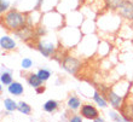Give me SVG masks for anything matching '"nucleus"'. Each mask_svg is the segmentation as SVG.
Returning a JSON list of instances; mask_svg holds the SVG:
<instances>
[{
	"label": "nucleus",
	"instance_id": "dca6fc26",
	"mask_svg": "<svg viewBox=\"0 0 133 122\" xmlns=\"http://www.w3.org/2000/svg\"><path fill=\"white\" fill-rule=\"evenodd\" d=\"M25 79H27V84H28L30 87L34 88V90H36L38 92H41L44 81L38 76V74L36 73H29Z\"/></svg>",
	"mask_w": 133,
	"mask_h": 122
},
{
	"label": "nucleus",
	"instance_id": "f8f14e48",
	"mask_svg": "<svg viewBox=\"0 0 133 122\" xmlns=\"http://www.w3.org/2000/svg\"><path fill=\"white\" fill-rule=\"evenodd\" d=\"M25 13H27V24L28 25H30L33 28H36L38 25L41 24L44 12L40 9H34V10L25 12Z\"/></svg>",
	"mask_w": 133,
	"mask_h": 122
},
{
	"label": "nucleus",
	"instance_id": "6ab92c4d",
	"mask_svg": "<svg viewBox=\"0 0 133 122\" xmlns=\"http://www.w3.org/2000/svg\"><path fill=\"white\" fill-rule=\"evenodd\" d=\"M58 4H59V0H39V9L45 13L49 11L57 10Z\"/></svg>",
	"mask_w": 133,
	"mask_h": 122
},
{
	"label": "nucleus",
	"instance_id": "9b49d317",
	"mask_svg": "<svg viewBox=\"0 0 133 122\" xmlns=\"http://www.w3.org/2000/svg\"><path fill=\"white\" fill-rule=\"evenodd\" d=\"M14 35L17 39H19L21 41H30L33 39H36V35H35V28L30 27V25L25 24L23 25L22 28L17 29L16 31H14Z\"/></svg>",
	"mask_w": 133,
	"mask_h": 122
},
{
	"label": "nucleus",
	"instance_id": "aec40b11",
	"mask_svg": "<svg viewBox=\"0 0 133 122\" xmlns=\"http://www.w3.org/2000/svg\"><path fill=\"white\" fill-rule=\"evenodd\" d=\"M3 106H4V110L6 111V114H11V112H14V111H17L18 101L14 100L10 97H7L3 100Z\"/></svg>",
	"mask_w": 133,
	"mask_h": 122
},
{
	"label": "nucleus",
	"instance_id": "2eb2a0df",
	"mask_svg": "<svg viewBox=\"0 0 133 122\" xmlns=\"http://www.w3.org/2000/svg\"><path fill=\"white\" fill-rule=\"evenodd\" d=\"M82 103H81L80 98L77 97L76 94H70L69 97L66 98V101H65V106H66V110L70 112H77L80 111V108Z\"/></svg>",
	"mask_w": 133,
	"mask_h": 122
},
{
	"label": "nucleus",
	"instance_id": "393cba45",
	"mask_svg": "<svg viewBox=\"0 0 133 122\" xmlns=\"http://www.w3.org/2000/svg\"><path fill=\"white\" fill-rule=\"evenodd\" d=\"M104 3H105V7L108 10L116 11L120 7V5L123 3V0H104Z\"/></svg>",
	"mask_w": 133,
	"mask_h": 122
},
{
	"label": "nucleus",
	"instance_id": "a211bd4d",
	"mask_svg": "<svg viewBox=\"0 0 133 122\" xmlns=\"http://www.w3.org/2000/svg\"><path fill=\"white\" fill-rule=\"evenodd\" d=\"M7 93L14 97H19L24 93V87L19 81H12L9 86H7Z\"/></svg>",
	"mask_w": 133,
	"mask_h": 122
},
{
	"label": "nucleus",
	"instance_id": "f257e3e1",
	"mask_svg": "<svg viewBox=\"0 0 133 122\" xmlns=\"http://www.w3.org/2000/svg\"><path fill=\"white\" fill-rule=\"evenodd\" d=\"M96 23H97V28L99 30L108 33V34H110V33L114 34L121 28L122 18L120 17V15L116 11L105 9V11H102L97 16Z\"/></svg>",
	"mask_w": 133,
	"mask_h": 122
},
{
	"label": "nucleus",
	"instance_id": "f3484780",
	"mask_svg": "<svg viewBox=\"0 0 133 122\" xmlns=\"http://www.w3.org/2000/svg\"><path fill=\"white\" fill-rule=\"evenodd\" d=\"M92 100H93V103L101 109H107L109 105V101H108V99H107V97H105V94L103 93V92L98 91V90H96V91L93 92Z\"/></svg>",
	"mask_w": 133,
	"mask_h": 122
},
{
	"label": "nucleus",
	"instance_id": "ddd939ff",
	"mask_svg": "<svg viewBox=\"0 0 133 122\" xmlns=\"http://www.w3.org/2000/svg\"><path fill=\"white\" fill-rule=\"evenodd\" d=\"M80 4H81L80 0H59L57 10L64 15L66 12H71V11L77 10V7L80 6Z\"/></svg>",
	"mask_w": 133,
	"mask_h": 122
},
{
	"label": "nucleus",
	"instance_id": "4468645a",
	"mask_svg": "<svg viewBox=\"0 0 133 122\" xmlns=\"http://www.w3.org/2000/svg\"><path fill=\"white\" fill-rule=\"evenodd\" d=\"M0 49L4 52H11L17 49V42L12 36L7 34H4L0 36Z\"/></svg>",
	"mask_w": 133,
	"mask_h": 122
},
{
	"label": "nucleus",
	"instance_id": "5701e85b",
	"mask_svg": "<svg viewBox=\"0 0 133 122\" xmlns=\"http://www.w3.org/2000/svg\"><path fill=\"white\" fill-rule=\"evenodd\" d=\"M110 49H111L110 44H109L108 41H105V40H102V41H99V44H98L97 53L101 55L102 57H104V56H107V55L110 52Z\"/></svg>",
	"mask_w": 133,
	"mask_h": 122
},
{
	"label": "nucleus",
	"instance_id": "cd10ccee",
	"mask_svg": "<svg viewBox=\"0 0 133 122\" xmlns=\"http://www.w3.org/2000/svg\"><path fill=\"white\" fill-rule=\"evenodd\" d=\"M33 66V60L28 57H25V58H22L21 60V68L23 70H30Z\"/></svg>",
	"mask_w": 133,
	"mask_h": 122
},
{
	"label": "nucleus",
	"instance_id": "b1692460",
	"mask_svg": "<svg viewBox=\"0 0 133 122\" xmlns=\"http://www.w3.org/2000/svg\"><path fill=\"white\" fill-rule=\"evenodd\" d=\"M17 111H19L21 114L23 115H32V106L27 103V101H18V108H17Z\"/></svg>",
	"mask_w": 133,
	"mask_h": 122
},
{
	"label": "nucleus",
	"instance_id": "4be33fe9",
	"mask_svg": "<svg viewBox=\"0 0 133 122\" xmlns=\"http://www.w3.org/2000/svg\"><path fill=\"white\" fill-rule=\"evenodd\" d=\"M14 81L12 70H3L0 74V84L1 86H9Z\"/></svg>",
	"mask_w": 133,
	"mask_h": 122
},
{
	"label": "nucleus",
	"instance_id": "423d86ee",
	"mask_svg": "<svg viewBox=\"0 0 133 122\" xmlns=\"http://www.w3.org/2000/svg\"><path fill=\"white\" fill-rule=\"evenodd\" d=\"M61 66L65 73L70 74V75H76L82 68V62L76 56L64 55L61 59Z\"/></svg>",
	"mask_w": 133,
	"mask_h": 122
},
{
	"label": "nucleus",
	"instance_id": "f03ea898",
	"mask_svg": "<svg viewBox=\"0 0 133 122\" xmlns=\"http://www.w3.org/2000/svg\"><path fill=\"white\" fill-rule=\"evenodd\" d=\"M27 24V13L18 10L17 7L10 9L5 13H1V25L9 31H16Z\"/></svg>",
	"mask_w": 133,
	"mask_h": 122
},
{
	"label": "nucleus",
	"instance_id": "1a4fd4ad",
	"mask_svg": "<svg viewBox=\"0 0 133 122\" xmlns=\"http://www.w3.org/2000/svg\"><path fill=\"white\" fill-rule=\"evenodd\" d=\"M116 12L120 15V17L125 19L126 22L133 21V1L132 0H123V3L120 5V7L116 10Z\"/></svg>",
	"mask_w": 133,
	"mask_h": 122
},
{
	"label": "nucleus",
	"instance_id": "7c9ffc66",
	"mask_svg": "<svg viewBox=\"0 0 133 122\" xmlns=\"http://www.w3.org/2000/svg\"><path fill=\"white\" fill-rule=\"evenodd\" d=\"M95 121H96V122H104L105 120L103 119V117H101V116H98V117H97V119H96Z\"/></svg>",
	"mask_w": 133,
	"mask_h": 122
},
{
	"label": "nucleus",
	"instance_id": "6e6552de",
	"mask_svg": "<svg viewBox=\"0 0 133 122\" xmlns=\"http://www.w3.org/2000/svg\"><path fill=\"white\" fill-rule=\"evenodd\" d=\"M105 97L109 101V105L112 109H116V110H121V108L125 104V99H126L123 96L116 93L114 90H111V87H109L108 91L105 92Z\"/></svg>",
	"mask_w": 133,
	"mask_h": 122
},
{
	"label": "nucleus",
	"instance_id": "bb28decb",
	"mask_svg": "<svg viewBox=\"0 0 133 122\" xmlns=\"http://www.w3.org/2000/svg\"><path fill=\"white\" fill-rule=\"evenodd\" d=\"M108 116H109V120H111V121H115V122L123 121L122 114H121V112H119V110H116V109L109 110V111H108Z\"/></svg>",
	"mask_w": 133,
	"mask_h": 122
},
{
	"label": "nucleus",
	"instance_id": "c85d7f7f",
	"mask_svg": "<svg viewBox=\"0 0 133 122\" xmlns=\"http://www.w3.org/2000/svg\"><path fill=\"white\" fill-rule=\"evenodd\" d=\"M11 3L7 0H0V13H5L6 11L10 10Z\"/></svg>",
	"mask_w": 133,
	"mask_h": 122
},
{
	"label": "nucleus",
	"instance_id": "412c9836",
	"mask_svg": "<svg viewBox=\"0 0 133 122\" xmlns=\"http://www.w3.org/2000/svg\"><path fill=\"white\" fill-rule=\"evenodd\" d=\"M58 109H59V103L55 99H49L42 105V110L47 114H55Z\"/></svg>",
	"mask_w": 133,
	"mask_h": 122
},
{
	"label": "nucleus",
	"instance_id": "0eeeda50",
	"mask_svg": "<svg viewBox=\"0 0 133 122\" xmlns=\"http://www.w3.org/2000/svg\"><path fill=\"white\" fill-rule=\"evenodd\" d=\"M34 47L38 50L39 52L41 53L44 57L46 58H50V57L56 56V53L58 52V49H57V45L52 40H47L44 36L41 38H36V41L34 44Z\"/></svg>",
	"mask_w": 133,
	"mask_h": 122
},
{
	"label": "nucleus",
	"instance_id": "9d476101",
	"mask_svg": "<svg viewBox=\"0 0 133 122\" xmlns=\"http://www.w3.org/2000/svg\"><path fill=\"white\" fill-rule=\"evenodd\" d=\"M79 112H80L81 116H82L85 120H88V121H95L99 116V110L97 109V105L95 106V105L91 104V103H85V104H82Z\"/></svg>",
	"mask_w": 133,
	"mask_h": 122
},
{
	"label": "nucleus",
	"instance_id": "20e7f679",
	"mask_svg": "<svg viewBox=\"0 0 133 122\" xmlns=\"http://www.w3.org/2000/svg\"><path fill=\"white\" fill-rule=\"evenodd\" d=\"M98 44V38L93 33L92 34H86V36L84 39H81V41L76 46L77 50H75V51L80 55V57L82 56L85 58H88V57H91L92 55H95L97 52Z\"/></svg>",
	"mask_w": 133,
	"mask_h": 122
},
{
	"label": "nucleus",
	"instance_id": "c756f323",
	"mask_svg": "<svg viewBox=\"0 0 133 122\" xmlns=\"http://www.w3.org/2000/svg\"><path fill=\"white\" fill-rule=\"evenodd\" d=\"M84 117L81 116V114H73V115L69 116V122H82L84 121Z\"/></svg>",
	"mask_w": 133,
	"mask_h": 122
},
{
	"label": "nucleus",
	"instance_id": "a878e982",
	"mask_svg": "<svg viewBox=\"0 0 133 122\" xmlns=\"http://www.w3.org/2000/svg\"><path fill=\"white\" fill-rule=\"evenodd\" d=\"M36 74H38V76L44 82H46V81L50 80V77H51V75H52V73H51V70L47 69V68H40V69L36 71Z\"/></svg>",
	"mask_w": 133,
	"mask_h": 122
},
{
	"label": "nucleus",
	"instance_id": "39448f33",
	"mask_svg": "<svg viewBox=\"0 0 133 122\" xmlns=\"http://www.w3.org/2000/svg\"><path fill=\"white\" fill-rule=\"evenodd\" d=\"M41 24L49 30H58L62 29L65 24V17L58 10H52L42 15Z\"/></svg>",
	"mask_w": 133,
	"mask_h": 122
},
{
	"label": "nucleus",
	"instance_id": "7ed1b4c3",
	"mask_svg": "<svg viewBox=\"0 0 133 122\" xmlns=\"http://www.w3.org/2000/svg\"><path fill=\"white\" fill-rule=\"evenodd\" d=\"M82 30L74 25H66L59 29V41L61 45L65 50H71L79 45L82 39Z\"/></svg>",
	"mask_w": 133,
	"mask_h": 122
}]
</instances>
